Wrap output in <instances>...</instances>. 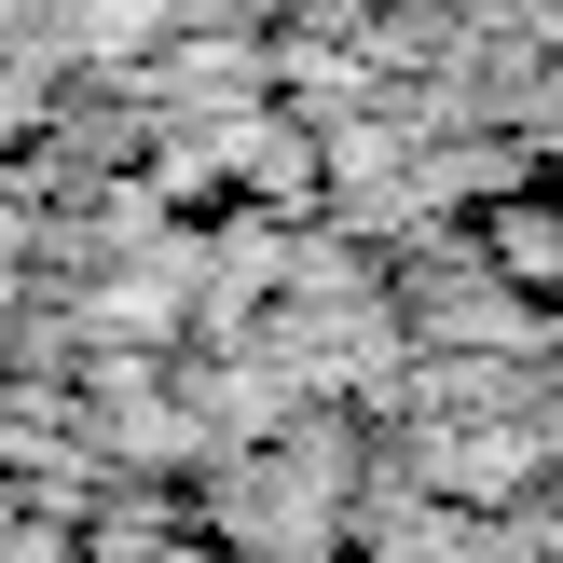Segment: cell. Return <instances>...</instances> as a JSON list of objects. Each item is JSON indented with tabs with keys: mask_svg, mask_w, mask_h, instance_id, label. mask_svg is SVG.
<instances>
[]
</instances>
